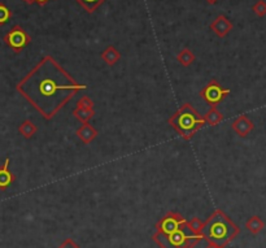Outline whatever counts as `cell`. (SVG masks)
<instances>
[{
    "mask_svg": "<svg viewBox=\"0 0 266 248\" xmlns=\"http://www.w3.org/2000/svg\"><path fill=\"white\" fill-rule=\"evenodd\" d=\"M177 61L182 66H190L195 61V55H193V52L190 48H185V50H182L177 55Z\"/></svg>",
    "mask_w": 266,
    "mask_h": 248,
    "instance_id": "9a60e30c",
    "label": "cell"
},
{
    "mask_svg": "<svg viewBox=\"0 0 266 248\" xmlns=\"http://www.w3.org/2000/svg\"><path fill=\"white\" fill-rule=\"evenodd\" d=\"M204 120L205 124H208L209 126H216V125H218L221 121L224 120V114L216 107H212L204 116Z\"/></svg>",
    "mask_w": 266,
    "mask_h": 248,
    "instance_id": "4fadbf2b",
    "label": "cell"
},
{
    "mask_svg": "<svg viewBox=\"0 0 266 248\" xmlns=\"http://www.w3.org/2000/svg\"><path fill=\"white\" fill-rule=\"evenodd\" d=\"M50 1V0H34V3L39 4V5H44V4H47Z\"/></svg>",
    "mask_w": 266,
    "mask_h": 248,
    "instance_id": "603a6c76",
    "label": "cell"
},
{
    "mask_svg": "<svg viewBox=\"0 0 266 248\" xmlns=\"http://www.w3.org/2000/svg\"><path fill=\"white\" fill-rule=\"evenodd\" d=\"M86 89L87 86L78 83L52 56H44L16 86L46 120L54 118L78 91Z\"/></svg>",
    "mask_w": 266,
    "mask_h": 248,
    "instance_id": "6da1fadb",
    "label": "cell"
},
{
    "mask_svg": "<svg viewBox=\"0 0 266 248\" xmlns=\"http://www.w3.org/2000/svg\"><path fill=\"white\" fill-rule=\"evenodd\" d=\"M240 234L239 226L231 221L228 214L221 210H214L212 216L205 221L203 238L208 243H214L226 248Z\"/></svg>",
    "mask_w": 266,
    "mask_h": 248,
    "instance_id": "3957f363",
    "label": "cell"
},
{
    "mask_svg": "<svg viewBox=\"0 0 266 248\" xmlns=\"http://www.w3.org/2000/svg\"><path fill=\"white\" fill-rule=\"evenodd\" d=\"M73 114L77 120L81 121L82 124H86V122H89L90 118H93L94 114H95V111H94V108H76L73 111Z\"/></svg>",
    "mask_w": 266,
    "mask_h": 248,
    "instance_id": "2e32d148",
    "label": "cell"
},
{
    "mask_svg": "<svg viewBox=\"0 0 266 248\" xmlns=\"http://www.w3.org/2000/svg\"><path fill=\"white\" fill-rule=\"evenodd\" d=\"M77 108L93 109L94 108V101L91 100L89 96H82L81 99L77 101Z\"/></svg>",
    "mask_w": 266,
    "mask_h": 248,
    "instance_id": "44dd1931",
    "label": "cell"
},
{
    "mask_svg": "<svg viewBox=\"0 0 266 248\" xmlns=\"http://www.w3.org/2000/svg\"><path fill=\"white\" fill-rule=\"evenodd\" d=\"M168 124L185 140L192 139V136L205 125L204 117L197 112L190 103H186L168 120Z\"/></svg>",
    "mask_w": 266,
    "mask_h": 248,
    "instance_id": "277c9868",
    "label": "cell"
},
{
    "mask_svg": "<svg viewBox=\"0 0 266 248\" xmlns=\"http://www.w3.org/2000/svg\"><path fill=\"white\" fill-rule=\"evenodd\" d=\"M4 42L15 52H21L31 42V37L19 25H15L4 37Z\"/></svg>",
    "mask_w": 266,
    "mask_h": 248,
    "instance_id": "8992f818",
    "label": "cell"
},
{
    "mask_svg": "<svg viewBox=\"0 0 266 248\" xmlns=\"http://www.w3.org/2000/svg\"><path fill=\"white\" fill-rule=\"evenodd\" d=\"M205 1H207L208 4H214V3H217L218 0H205Z\"/></svg>",
    "mask_w": 266,
    "mask_h": 248,
    "instance_id": "d4e9b609",
    "label": "cell"
},
{
    "mask_svg": "<svg viewBox=\"0 0 266 248\" xmlns=\"http://www.w3.org/2000/svg\"><path fill=\"white\" fill-rule=\"evenodd\" d=\"M154 229L152 239L161 248H193L204 239L195 235L190 230L189 221L177 212H168Z\"/></svg>",
    "mask_w": 266,
    "mask_h": 248,
    "instance_id": "7a4b0ae2",
    "label": "cell"
},
{
    "mask_svg": "<svg viewBox=\"0 0 266 248\" xmlns=\"http://www.w3.org/2000/svg\"><path fill=\"white\" fill-rule=\"evenodd\" d=\"M100 57L104 60L108 65H114L118 60L121 58V54L118 52V50H117L116 47L113 46H108L107 48H105L103 52H101Z\"/></svg>",
    "mask_w": 266,
    "mask_h": 248,
    "instance_id": "8fae6325",
    "label": "cell"
},
{
    "mask_svg": "<svg viewBox=\"0 0 266 248\" xmlns=\"http://www.w3.org/2000/svg\"><path fill=\"white\" fill-rule=\"evenodd\" d=\"M255 129V125L246 114H240L234 122H232V130L239 136L244 138Z\"/></svg>",
    "mask_w": 266,
    "mask_h": 248,
    "instance_id": "ba28073f",
    "label": "cell"
},
{
    "mask_svg": "<svg viewBox=\"0 0 266 248\" xmlns=\"http://www.w3.org/2000/svg\"><path fill=\"white\" fill-rule=\"evenodd\" d=\"M16 177L9 171V159H5L3 167H0V190H7L12 183L15 182Z\"/></svg>",
    "mask_w": 266,
    "mask_h": 248,
    "instance_id": "9c48e42d",
    "label": "cell"
},
{
    "mask_svg": "<svg viewBox=\"0 0 266 248\" xmlns=\"http://www.w3.org/2000/svg\"><path fill=\"white\" fill-rule=\"evenodd\" d=\"M87 13H94L105 0H76Z\"/></svg>",
    "mask_w": 266,
    "mask_h": 248,
    "instance_id": "e0dca14e",
    "label": "cell"
},
{
    "mask_svg": "<svg viewBox=\"0 0 266 248\" xmlns=\"http://www.w3.org/2000/svg\"><path fill=\"white\" fill-rule=\"evenodd\" d=\"M232 27L234 26H232L231 21H230L228 17H225L224 15L218 16V17L210 23V30H212L217 37H220V38H225V37L232 30Z\"/></svg>",
    "mask_w": 266,
    "mask_h": 248,
    "instance_id": "52a82bcc",
    "label": "cell"
},
{
    "mask_svg": "<svg viewBox=\"0 0 266 248\" xmlns=\"http://www.w3.org/2000/svg\"><path fill=\"white\" fill-rule=\"evenodd\" d=\"M38 128H37V125H34L31 122L30 120L23 121L22 124L19 126V134L23 136V138H26V139H30L31 136L34 135L35 133H37Z\"/></svg>",
    "mask_w": 266,
    "mask_h": 248,
    "instance_id": "5bb4252c",
    "label": "cell"
},
{
    "mask_svg": "<svg viewBox=\"0 0 266 248\" xmlns=\"http://www.w3.org/2000/svg\"><path fill=\"white\" fill-rule=\"evenodd\" d=\"M77 135L83 143L90 144L97 136V130L94 128L93 125H90L89 122H86V124H82L81 128L78 129Z\"/></svg>",
    "mask_w": 266,
    "mask_h": 248,
    "instance_id": "30bf717a",
    "label": "cell"
},
{
    "mask_svg": "<svg viewBox=\"0 0 266 248\" xmlns=\"http://www.w3.org/2000/svg\"><path fill=\"white\" fill-rule=\"evenodd\" d=\"M23 1H25V3H27V4H33V3H34V0H23Z\"/></svg>",
    "mask_w": 266,
    "mask_h": 248,
    "instance_id": "484cf974",
    "label": "cell"
},
{
    "mask_svg": "<svg viewBox=\"0 0 266 248\" xmlns=\"http://www.w3.org/2000/svg\"><path fill=\"white\" fill-rule=\"evenodd\" d=\"M205 222H203L200 218L193 217L189 221V228L190 230L192 231L195 235H199V237H203V230H204Z\"/></svg>",
    "mask_w": 266,
    "mask_h": 248,
    "instance_id": "ac0fdd59",
    "label": "cell"
},
{
    "mask_svg": "<svg viewBox=\"0 0 266 248\" xmlns=\"http://www.w3.org/2000/svg\"><path fill=\"white\" fill-rule=\"evenodd\" d=\"M252 11L255 12L256 16L259 17H264L266 16V1L265 0H259L257 3L252 7Z\"/></svg>",
    "mask_w": 266,
    "mask_h": 248,
    "instance_id": "ffe728a7",
    "label": "cell"
},
{
    "mask_svg": "<svg viewBox=\"0 0 266 248\" xmlns=\"http://www.w3.org/2000/svg\"><path fill=\"white\" fill-rule=\"evenodd\" d=\"M230 94V90L224 89L222 86L218 83L217 79H212L207 83L204 89L200 91V96L208 103L210 107H216L218 103L224 100L225 97Z\"/></svg>",
    "mask_w": 266,
    "mask_h": 248,
    "instance_id": "5b68a950",
    "label": "cell"
},
{
    "mask_svg": "<svg viewBox=\"0 0 266 248\" xmlns=\"http://www.w3.org/2000/svg\"><path fill=\"white\" fill-rule=\"evenodd\" d=\"M246 228L252 235H257L264 230L265 228V222L259 217V216H252L251 218H248V221L246 222Z\"/></svg>",
    "mask_w": 266,
    "mask_h": 248,
    "instance_id": "7c38bea8",
    "label": "cell"
},
{
    "mask_svg": "<svg viewBox=\"0 0 266 248\" xmlns=\"http://www.w3.org/2000/svg\"><path fill=\"white\" fill-rule=\"evenodd\" d=\"M205 248H222V247L214 245V243H208V245L205 246Z\"/></svg>",
    "mask_w": 266,
    "mask_h": 248,
    "instance_id": "cb8c5ba5",
    "label": "cell"
},
{
    "mask_svg": "<svg viewBox=\"0 0 266 248\" xmlns=\"http://www.w3.org/2000/svg\"><path fill=\"white\" fill-rule=\"evenodd\" d=\"M12 17V12L9 11V8L5 4L0 3V25H4L9 21Z\"/></svg>",
    "mask_w": 266,
    "mask_h": 248,
    "instance_id": "d6986e66",
    "label": "cell"
},
{
    "mask_svg": "<svg viewBox=\"0 0 266 248\" xmlns=\"http://www.w3.org/2000/svg\"><path fill=\"white\" fill-rule=\"evenodd\" d=\"M57 248H81L76 243V242L72 239V238H68V239H65V241L62 242L61 245L58 246Z\"/></svg>",
    "mask_w": 266,
    "mask_h": 248,
    "instance_id": "7402d4cb",
    "label": "cell"
}]
</instances>
